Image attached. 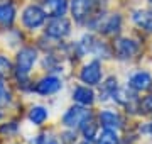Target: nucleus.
<instances>
[{
  "label": "nucleus",
  "instance_id": "1",
  "mask_svg": "<svg viewBox=\"0 0 152 144\" xmlns=\"http://www.w3.org/2000/svg\"><path fill=\"white\" fill-rule=\"evenodd\" d=\"M37 60V53L34 48H22L17 54V66H15V76L19 80V83H26L29 73L32 70L34 63Z\"/></svg>",
  "mask_w": 152,
  "mask_h": 144
},
{
  "label": "nucleus",
  "instance_id": "2",
  "mask_svg": "<svg viewBox=\"0 0 152 144\" xmlns=\"http://www.w3.org/2000/svg\"><path fill=\"white\" fill-rule=\"evenodd\" d=\"M88 119H91V112L85 109V105H76L68 109V112L63 115V124L68 129H76L81 127Z\"/></svg>",
  "mask_w": 152,
  "mask_h": 144
},
{
  "label": "nucleus",
  "instance_id": "3",
  "mask_svg": "<svg viewBox=\"0 0 152 144\" xmlns=\"http://www.w3.org/2000/svg\"><path fill=\"white\" fill-rule=\"evenodd\" d=\"M46 17L48 14L44 9H41L39 5H29L22 14V22L27 29H37L46 22Z\"/></svg>",
  "mask_w": 152,
  "mask_h": 144
},
{
  "label": "nucleus",
  "instance_id": "4",
  "mask_svg": "<svg viewBox=\"0 0 152 144\" xmlns=\"http://www.w3.org/2000/svg\"><path fill=\"white\" fill-rule=\"evenodd\" d=\"M71 32V24L66 17H53V21L46 26V34L49 37L63 39Z\"/></svg>",
  "mask_w": 152,
  "mask_h": 144
},
{
  "label": "nucleus",
  "instance_id": "5",
  "mask_svg": "<svg viewBox=\"0 0 152 144\" xmlns=\"http://www.w3.org/2000/svg\"><path fill=\"white\" fill-rule=\"evenodd\" d=\"M96 2L95 0H71V14L78 22H85L93 14Z\"/></svg>",
  "mask_w": 152,
  "mask_h": 144
},
{
  "label": "nucleus",
  "instance_id": "6",
  "mask_svg": "<svg viewBox=\"0 0 152 144\" xmlns=\"http://www.w3.org/2000/svg\"><path fill=\"white\" fill-rule=\"evenodd\" d=\"M80 80L83 83H86L88 87L98 85L100 80H102V65L98 61H91V63L85 65L81 73H80Z\"/></svg>",
  "mask_w": 152,
  "mask_h": 144
},
{
  "label": "nucleus",
  "instance_id": "7",
  "mask_svg": "<svg viewBox=\"0 0 152 144\" xmlns=\"http://www.w3.org/2000/svg\"><path fill=\"white\" fill-rule=\"evenodd\" d=\"M120 24H122L120 15H105L98 17L95 27L103 34H117L120 31Z\"/></svg>",
  "mask_w": 152,
  "mask_h": 144
},
{
  "label": "nucleus",
  "instance_id": "8",
  "mask_svg": "<svg viewBox=\"0 0 152 144\" xmlns=\"http://www.w3.org/2000/svg\"><path fill=\"white\" fill-rule=\"evenodd\" d=\"M34 90L39 95H53L61 90V80L58 76H53V75L44 76L42 80H39L37 83H36V88Z\"/></svg>",
  "mask_w": 152,
  "mask_h": 144
},
{
  "label": "nucleus",
  "instance_id": "9",
  "mask_svg": "<svg viewBox=\"0 0 152 144\" xmlns=\"http://www.w3.org/2000/svg\"><path fill=\"white\" fill-rule=\"evenodd\" d=\"M129 87L135 92H147L152 88V76L147 71H139L130 78Z\"/></svg>",
  "mask_w": 152,
  "mask_h": 144
},
{
  "label": "nucleus",
  "instance_id": "10",
  "mask_svg": "<svg viewBox=\"0 0 152 144\" xmlns=\"http://www.w3.org/2000/svg\"><path fill=\"white\" fill-rule=\"evenodd\" d=\"M137 49H139V46L134 41H130V39H118L115 43V53H117V56H118L120 60L132 58L137 53Z\"/></svg>",
  "mask_w": 152,
  "mask_h": 144
},
{
  "label": "nucleus",
  "instance_id": "11",
  "mask_svg": "<svg viewBox=\"0 0 152 144\" xmlns=\"http://www.w3.org/2000/svg\"><path fill=\"white\" fill-rule=\"evenodd\" d=\"M44 10L49 17H63L68 10V0H44Z\"/></svg>",
  "mask_w": 152,
  "mask_h": 144
},
{
  "label": "nucleus",
  "instance_id": "12",
  "mask_svg": "<svg viewBox=\"0 0 152 144\" xmlns=\"http://www.w3.org/2000/svg\"><path fill=\"white\" fill-rule=\"evenodd\" d=\"M100 124L103 126V129H115L117 131L122 127V119L113 110H103L100 112Z\"/></svg>",
  "mask_w": 152,
  "mask_h": 144
},
{
  "label": "nucleus",
  "instance_id": "13",
  "mask_svg": "<svg viewBox=\"0 0 152 144\" xmlns=\"http://www.w3.org/2000/svg\"><path fill=\"white\" fill-rule=\"evenodd\" d=\"M73 98L75 102H78L80 105H91L93 102H95V93H93L91 88H88L86 87H76L75 92H73Z\"/></svg>",
  "mask_w": 152,
  "mask_h": 144
},
{
  "label": "nucleus",
  "instance_id": "14",
  "mask_svg": "<svg viewBox=\"0 0 152 144\" xmlns=\"http://www.w3.org/2000/svg\"><path fill=\"white\" fill-rule=\"evenodd\" d=\"M134 22H135L139 27L145 29L147 32H152V10L134 12Z\"/></svg>",
  "mask_w": 152,
  "mask_h": 144
},
{
  "label": "nucleus",
  "instance_id": "15",
  "mask_svg": "<svg viewBox=\"0 0 152 144\" xmlns=\"http://www.w3.org/2000/svg\"><path fill=\"white\" fill-rule=\"evenodd\" d=\"M15 19V7L12 4H0V22L4 26H10Z\"/></svg>",
  "mask_w": 152,
  "mask_h": 144
},
{
  "label": "nucleus",
  "instance_id": "16",
  "mask_svg": "<svg viewBox=\"0 0 152 144\" xmlns=\"http://www.w3.org/2000/svg\"><path fill=\"white\" fill-rule=\"evenodd\" d=\"M95 141H96V144H120V139L115 132V129H103Z\"/></svg>",
  "mask_w": 152,
  "mask_h": 144
},
{
  "label": "nucleus",
  "instance_id": "17",
  "mask_svg": "<svg viewBox=\"0 0 152 144\" xmlns=\"http://www.w3.org/2000/svg\"><path fill=\"white\" fill-rule=\"evenodd\" d=\"M48 119V110L44 109V107L37 105V107H32L31 112H29V120L36 124V126H42L44 122Z\"/></svg>",
  "mask_w": 152,
  "mask_h": 144
},
{
  "label": "nucleus",
  "instance_id": "18",
  "mask_svg": "<svg viewBox=\"0 0 152 144\" xmlns=\"http://www.w3.org/2000/svg\"><path fill=\"white\" fill-rule=\"evenodd\" d=\"M81 131H83V136L86 141H91V139H96L98 132H96V124L91 120V119H88L85 124L81 126Z\"/></svg>",
  "mask_w": 152,
  "mask_h": 144
},
{
  "label": "nucleus",
  "instance_id": "19",
  "mask_svg": "<svg viewBox=\"0 0 152 144\" xmlns=\"http://www.w3.org/2000/svg\"><path fill=\"white\" fill-rule=\"evenodd\" d=\"M115 93H117V80L112 76V78H108L103 83V87H102V97H103V100H105L107 97H115ZM102 97H100V98H102Z\"/></svg>",
  "mask_w": 152,
  "mask_h": 144
},
{
  "label": "nucleus",
  "instance_id": "20",
  "mask_svg": "<svg viewBox=\"0 0 152 144\" xmlns=\"http://www.w3.org/2000/svg\"><path fill=\"white\" fill-rule=\"evenodd\" d=\"M12 75V63L9 61V58L0 56V78H7Z\"/></svg>",
  "mask_w": 152,
  "mask_h": 144
},
{
  "label": "nucleus",
  "instance_id": "21",
  "mask_svg": "<svg viewBox=\"0 0 152 144\" xmlns=\"http://www.w3.org/2000/svg\"><path fill=\"white\" fill-rule=\"evenodd\" d=\"M139 110L144 112V114H151L152 112V95L144 97V98L139 102Z\"/></svg>",
  "mask_w": 152,
  "mask_h": 144
},
{
  "label": "nucleus",
  "instance_id": "22",
  "mask_svg": "<svg viewBox=\"0 0 152 144\" xmlns=\"http://www.w3.org/2000/svg\"><path fill=\"white\" fill-rule=\"evenodd\" d=\"M7 102H9V92H7L4 82L0 80V107H5Z\"/></svg>",
  "mask_w": 152,
  "mask_h": 144
},
{
  "label": "nucleus",
  "instance_id": "23",
  "mask_svg": "<svg viewBox=\"0 0 152 144\" xmlns=\"http://www.w3.org/2000/svg\"><path fill=\"white\" fill-rule=\"evenodd\" d=\"M36 144H56V139L48 136V134H42V136H39L36 139Z\"/></svg>",
  "mask_w": 152,
  "mask_h": 144
},
{
  "label": "nucleus",
  "instance_id": "24",
  "mask_svg": "<svg viewBox=\"0 0 152 144\" xmlns=\"http://www.w3.org/2000/svg\"><path fill=\"white\" fill-rule=\"evenodd\" d=\"M12 131H15V124H9V126H2V127H0V134L2 132H12Z\"/></svg>",
  "mask_w": 152,
  "mask_h": 144
},
{
  "label": "nucleus",
  "instance_id": "25",
  "mask_svg": "<svg viewBox=\"0 0 152 144\" xmlns=\"http://www.w3.org/2000/svg\"><path fill=\"white\" fill-rule=\"evenodd\" d=\"M81 144H88V141H86V143H81Z\"/></svg>",
  "mask_w": 152,
  "mask_h": 144
},
{
  "label": "nucleus",
  "instance_id": "26",
  "mask_svg": "<svg viewBox=\"0 0 152 144\" xmlns=\"http://www.w3.org/2000/svg\"><path fill=\"white\" fill-rule=\"evenodd\" d=\"M151 131H152V124H151Z\"/></svg>",
  "mask_w": 152,
  "mask_h": 144
},
{
  "label": "nucleus",
  "instance_id": "27",
  "mask_svg": "<svg viewBox=\"0 0 152 144\" xmlns=\"http://www.w3.org/2000/svg\"><path fill=\"white\" fill-rule=\"evenodd\" d=\"M149 2H151V4H152V0H149Z\"/></svg>",
  "mask_w": 152,
  "mask_h": 144
}]
</instances>
